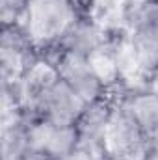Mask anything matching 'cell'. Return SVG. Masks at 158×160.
I'll return each instance as SVG.
<instances>
[{
    "mask_svg": "<svg viewBox=\"0 0 158 160\" xmlns=\"http://www.w3.org/2000/svg\"><path fill=\"white\" fill-rule=\"evenodd\" d=\"M80 17L77 0H30L21 24L39 50L54 48Z\"/></svg>",
    "mask_w": 158,
    "mask_h": 160,
    "instance_id": "obj_1",
    "label": "cell"
},
{
    "mask_svg": "<svg viewBox=\"0 0 158 160\" xmlns=\"http://www.w3.org/2000/svg\"><path fill=\"white\" fill-rule=\"evenodd\" d=\"M50 50L54 52L47 60V63L77 95H80L89 106L106 101L108 86L99 77L89 58L65 52L60 48H50Z\"/></svg>",
    "mask_w": 158,
    "mask_h": 160,
    "instance_id": "obj_2",
    "label": "cell"
},
{
    "mask_svg": "<svg viewBox=\"0 0 158 160\" xmlns=\"http://www.w3.org/2000/svg\"><path fill=\"white\" fill-rule=\"evenodd\" d=\"M110 41H112V36L101 21L80 17L54 48L91 58L101 48H104Z\"/></svg>",
    "mask_w": 158,
    "mask_h": 160,
    "instance_id": "obj_3",
    "label": "cell"
},
{
    "mask_svg": "<svg viewBox=\"0 0 158 160\" xmlns=\"http://www.w3.org/2000/svg\"><path fill=\"white\" fill-rule=\"evenodd\" d=\"M119 104L130 114L149 142H158V91L155 88L126 89Z\"/></svg>",
    "mask_w": 158,
    "mask_h": 160,
    "instance_id": "obj_4",
    "label": "cell"
},
{
    "mask_svg": "<svg viewBox=\"0 0 158 160\" xmlns=\"http://www.w3.org/2000/svg\"><path fill=\"white\" fill-rule=\"evenodd\" d=\"M30 0H0V22L2 26L17 24L22 21Z\"/></svg>",
    "mask_w": 158,
    "mask_h": 160,
    "instance_id": "obj_5",
    "label": "cell"
},
{
    "mask_svg": "<svg viewBox=\"0 0 158 160\" xmlns=\"http://www.w3.org/2000/svg\"><path fill=\"white\" fill-rule=\"evenodd\" d=\"M153 88H155V89H156V91H158V86H153Z\"/></svg>",
    "mask_w": 158,
    "mask_h": 160,
    "instance_id": "obj_6",
    "label": "cell"
}]
</instances>
